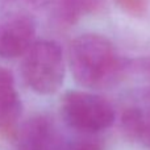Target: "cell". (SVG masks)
Instances as JSON below:
<instances>
[{"label":"cell","instance_id":"6da1fadb","mask_svg":"<svg viewBox=\"0 0 150 150\" xmlns=\"http://www.w3.org/2000/svg\"><path fill=\"white\" fill-rule=\"evenodd\" d=\"M69 67L79 86L100 91L115 87L129 75V59L121 57L105 36L83 33L70 44Z\"/></svg>","mask_w":150,"mask_h":150},{"label":"cell","instance_id":"7a4b0ae2","mask_svg":"<svg viewBox=\"0 0 150 150\" xmlns=\"http://www.w3.org/2000/svg\"><path fill=\"white\" fill-rule=\"evenodd\" d=\"M21 73L26 86L38 95L49 96L58 92L66 74L61 45L52 40L36 41L24 54Z\"/></svg>","mask_w":150,"mask_h":150},{"label":"cell","instance_id":"3957f363","mask_svg":"<svg viewBox=\"0 0 150 150\" xmlns=\"http://www.w3.org/2000/svg\"><path fill=\"white\" fill-rule=\"evenodd\" d=\"M61 115L71 129L93 136L115 124L117 112L113 104L95 92L67 91L61 99Z\"/></svg>","mask_w":150,"mask_h":150},{"label":"cell","instance_id":"277c9868","mask_svg":"<svg viewBox=\"0 0 150 150\" xmlns=\"http://www.w3.org/2000/svg\"><path fill=\"white\" fill-rule=\"evenodd\" d=\"M37 25L33 16L24 11H5L0 15V57H24L34 44Z\"/></svg>","mask_w":150,"mask_h":150},{"label":"cell","instance_id":"5b68a950","mask_svg":"<svg viewBox=\"0 0 150 150\" xmlns=\"http://www.w3.org/2000/svg\"><path fill=\"white\" fill-rule=\"evenodd\" d=\"M120 127L129 140L150 148V86L136 88L125 96Z\"/></svg>","mask_w":150,"mask_h":150},{"label":"cell","instance_id":"8992f818","mask_svg":"<svg viewBox=\"0 0 150 150\" xmlns=\"http://www.w3.org/2000/svg\"><path fill=\"white\" fill-rule=\"evenodd\" d=\"M18 150H67L62 133L47 115H36L23 125Z\"/></svg>","mask_w":150,"mask_h":150},{"label":"cell","instance_id":"52a82bcc","mask_svg":"<svg viewBox=\"0 0 150 150\" xmlns=\"http://www.w3.org/2000/svg\"><path fill=\"white\" fill-rule=\"evenodd\" d=\"M108 0H50L47 8L61 26H73L86 16L101 15L107 11Z\"/></svg>","mask_w":150,"mask_h":150},{"label":"cell","instance_id":"ba28073f","mask_svg":"<svg viewBox=\"0 0 150 150\" xmlns=\"http://www.w3.org/2000/svg\"><path fill=\"white\" fill-rule=\"evenodd\" d=\"M23 104L16 82L8 69L0 66V128L7 129L18 120Z\"/></svg>","mask_w":150,"mask_h":150},{"label":"cell","instance_id":"9c48e42d","mask_svg":"<svg viewBox=\"0 0 150 150\" xmlns=\"http://www.w3.org/2000/svg\"><path fill=\"white\" fill-rule=\"evenodd\" d=\"M124 13L134 18H145L150 12V0H113Z\"/></svg>","mask_w":150,"mask_h":150}]
</instances>
